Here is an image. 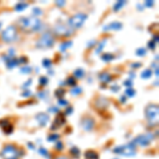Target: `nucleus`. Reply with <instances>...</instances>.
I'll list each match as a JSON object with an SVG mask.
<instances>
[{
  "mask_svg": "<svg viewBox=\"0 0 159 159\" xmlns=\"http://www.w3.org/2000/svg\"><path fill=\"white\" fill-rule=\"evenodd\" d=\"M16 37V29L14 27H8L2 33V39L4 42H12Z\"/></svg>",
  "mask_w": 159,
  "mask_h": 159,
  "instance_id": "obj_2",
  "label": "nucleus"
},
{
  "mask_svg": "<svg viewBox=\"0 0 159 159\" xmlns=\"http://www.w3.org/2000/svg\"><path fill=\"white\" fill-rule=\"evenodd\" d=\"M16 153V148L13 146V145H6V148H4V150H3L2 152V155L3 156H6V155H13V154Z\"/></svg>",
  "mask_w": 159,
  "mask_h": 159,
  "instance_id": "obj_8",
  "label": "nucleus"
},
{
  "mask_svg": "<svg viewBox=\"0 0 159 159\" xmlns=\"http://www.w3.org/2000/svg\"><path fill=\"white\" fill-rule=\"evenodd\" d=\"M86 158L87 159H98V154L95 152L89 151L86 153Z\"/></svg>",
  "mask_w": 159,
  "mask_h": 159,
  "instance_id": "obj_9",
  "label": "nucleus"
},
{
  "mask_svg": "<svg viewBox=\"0 0 159 159\" xmlns=\"http://www.w3.org/2000/svg\"><path fill=\"white\" fill-rule=\"evenodd\" d=\"M86 15L85 14H78L76 16H73L71 19L69 20V25L74 27V28H78V27H81L82 25L84 23L85 19H86Z\"/></svg>",
  "mask_w": 159,
  "mask_h": 159,
  "instance_id": "obj_3",
  "label": "nucleus"
},
{
  "mask_svg": "<svg viewBox=\"0 0 159 159\" xmlns=\"http://www.w3.org/2000/svg\"><path fill=\"white\" fill-rule=\"evenodd\" d=\"M53 42H54V40H53L52 36H51L50 34H44L42 36V38L39 39L38 42V47H50V46L53 45Z\"/></svg>",
  "mask_w": 159,
  "mask_h": 159,
  "instance_id": "obj_4",
  "label": "nucleus"
},
{
  "mask_svg": "<svg viewBox=\"0 0 159 159\" xmlns=\"http://www.w3.org/2000/svg\"><path fill=\"white\" fill-rule=\"evenodd\" d=\"M145 114L148 119L150 120H153L155 118H157V114H158V106L157 105H148L145 109Z\"/></svg>",
  "mask_w": 159,
  "mask_h": 159,
  "instance_id": "obj_5",
  "label": "nucleus"
},
{
  "mask_svg": "<svg viewBox=\"0 0 159 159\" xmlns=\"http://www.w3.org/2000/svg\"><path fill=\"white\" fill-rule=\"evenodd\" d=\"M8 159H16V158H13V157H11V158H8Z\"/></svg>",
  "mask_w": 159,
  "mask_h": 159,
  "instance_id": "obj_12",
  "label": "nucleus"
},
{
  "mask_svg": "<svg viewBox=\"0 0 159 159\" xmlns=\"http://www.w3.org/2000/svg\"><path fill=\"white\" fill-rule=\"evenodd\" d=\"M82 125H83V129L85 131H91L93 129V125H95V122L92 119H85L82 123Z\"/></svg>",
  "mask_w": 159,
  "mask_h": 159,
  "instance_id": "obj_7",
  "label": "nucleus"
},
{
  "mask_svg": "<svg viewBox=\"0 0 159 159\" xmlns=\"http://www.w3.org/2000/svg\"><path fill=\"white\" fill-rule=\"evenodd\" d=\"M56 32L59 34H67L68 30L65 28V27H57V28H56Z\"/></svg>",
  "mask_w": 159,
  "mask_h": 159,
  "instance_id": "obj_10",
  "label": "nucleus"
},
{
  "mask_svg": "<svg viewBox=\"0 0 159 159\" xmlns=\"http://www.w3.org/2000/svg\"><path fill=\"white\" fill-rule=\"evenodd\" d=\"M152 136L151 135H143V136H139L138 138L135 139V142L137 144L141 145V146H146V145L150 144V142L152 141Z\"/></svg>",
  "mask_w": 159,
  "mask_h": 159,
  "instance_id": "obj_6",
  "label": "nucleus"
},
{
  "mask_svg": "<svg viewBox=\"0 0 159 159\" xmlns=\"http://www.w3.org/2000/svg\"><path fill=\"white\" fill-rule=\"evenodd\" d=\"M57 159H67L66 157H59V158H57Z\"/></svg>",
  "mask_w": 159,
  "mask_h": 159,
  "instance_id": "obj_11",
  "label": "nucleus"
},
{
  "mask_svg": "<svg viewBox=\"0 0 159 159\" xmlns=\"http://www.w3.org/2000/svg\"><path fill=\"white\" fill-rule=\"evenodd\" d=\"M21 28L25 29V30L32 31V30H37L40 25V21L38 18H23V19L18 21Z\"/></svg>",
  "mask_w": 159,
  "mask_h": 159,
  "instance_id": "obj_1",
  "label": "nucleus"
}]
</instances>
